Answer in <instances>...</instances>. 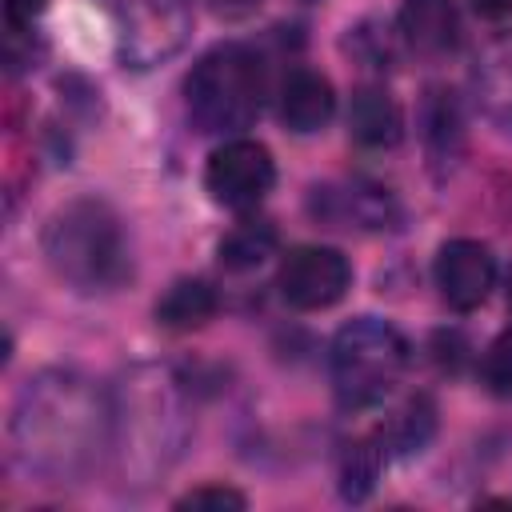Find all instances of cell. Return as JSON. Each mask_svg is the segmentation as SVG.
Listing matches in <instances>:
<instances>
[{
  "label": "cell",
  "instance_id": "7a4b0ae2",
  "mask_svg": "<svg viewBox=\"0 0 512 512\" xmlns=\"http://www.w3.org/2000/svg\"><path fill=\"white\" fill-rule=\"evenodd\" d=\"M108 460L120 488L160 484L192 440L188 388L168 364H132L108 392Z\"/></svg>",
  "mask_w": 512,
  "mask_h": 512
},
{
  "label": "cell",
  "instance_id": "3957f363",
  "mask_svg": "<svg viewBox=\"0 0 512 512\" xmlns=\"http://www.w3.org/2000/svg\"><path fill=\"white\" fill-rule=\"evenodd\" d=\"M44 264L72 292L100 296L116 292L132 276V248L112 204L96 196H80L60 204L40 232Z\"/></svg>",
  "mask_w": 512,
  "mask_h": 512
},
{
  "label": "cell",
  "instance_id": "cb8c5ba5",
  "mask_svg": "<svg viewBox=\"0 0 512 512\" xmlns=\"http://www.w3.org/2000/svg\"><path fill=\"white\" fill-rule=\"evenodd\" d=\"M216 16H228V20H240V16H252L264 0H208Z\"/></svg>",
  "mask_w": 512,
  "mask_h": 512
},
{
  "label": "cell",
  "instance_id": "44dd1931",
  "mask_svg": "<svg viewBox=\"0 0 512 512\" xmlns=\"http://www.w3.org/2000/svg\"><path fill=\"white\" fill-rule=\"evenodd\" d=\"M248 500H244V492H236V488H228V484H200V488H192V492H184L180 500H176V508H244Z\"/></svg>",
  "mask_w": 512,
  "mask_h": 512
},
{
  "label": "cell",
  "instance_id": "30bf717a",
  "mask_svg": "<svg viewBox=\"0 0 512 512\" xmlns=\"http://www.w3.org/2000/svg\"><path fill=\"white\" fill-rule=\"evenodd\" d=\"M312 216H320L328 228H360V232H384L400 224V204L388 188L352 180V184H328L312 188Z\"/></svg>",
  "mask_w": 512,
  "mask_h": 512
},
{
  "label": "cell",
  "instance_id": "8fae6325",
  "mask_svg": "<svg viewBox=\"0 0 512 512\" xmlns=\"http://www.w3.org/2000/svg\"><path fill=\"white\" fill-rule=\"evenodd\" d=\"M396 36L408 52L440 60L460 44V12L452 0H404L396 16Z\"/></svg>",
  "mask_w": 512,
  "mask_h": 512
},
{
  "label": "cell",
  "instance_id": "277c9868",
  "mask_svg": "<svg viewBox=\"0 0 512 512\" xmlns=\"http://www.w3.org/2000/svg\"><path fill=\"white\" fill-rule=\"evenodd\" d=\"M264 96H268L264 60L236 40L208 48L184 80V104L200 132H220V136L244 132L260 116Z\"/></svg>",
  "mask_w": 512,
  "mask_h": 512
},
{
  "label": "cell",
  "instance_id": "d6986e66",
  "mask_svg": "<svg viewBox=\"0 0 512 512\" xmlns=\"http://www.w3.org/2000/svg\"><path fill=\"white\" fill-rule=\"evenodd\" d=\"M216 252H220V264L228 272H248L276 252V228L268 220H240L224 232Z\"/></svg>",
  "mask_w": 512,
  "mask_h": 512
},
{
  "label": "cell",
  "instance_id": "8992f818",
  "mask_svg": "<svg viewBox=\"0 0 512 512\" xmlns=\"http://www.w3.org/2000/svg\"><path fill=\"white\" fill-rule=\"evenodd\" d=\"M112 20L116 52L128 68H156L172 60L192 36L188 0H100Z\"/></svg>",
  "mask_w": 512,
  "mask_h": 512
},
{
  "label": "cell",
  "instance_id": "2e32d148",
  "mask_svg": "<svg viewBox=\"0 0 512 512\" xmlns=\"http://www.w3.org/2000/svg\"><path fill=\"white\" fill-rule=\"evenodd\" d=\"M388 460H392V456H388L380 432L360 436V440H348V444L340 448V460H336L340 496H344V500H364V496L376 488V480H380V472H384Z\"/></svg>",
  "mask_w": 512,
  "mask_h": 512
},
{
  "label": "cell",
  "instance_id": "d4e9b609",
  "mask_svg": "<svg viewBox=\"0 0 512 512\" xmlns=\"http://www.w3.org/2000/svg\"><path fill=\"white\" fill-rule=\"evenodd\" d=\"M472 12L484 20H508L512 16V0H472Z\"/></svg>",
  "mask_w": 512,
  "mask_h": 512
},
{
  "label": "cell",
  "instance_id": "ba28073f",
  "mask_svg": "<svg viewBox=\"0 0 512 512\" xmlns=\"http://www.w3.org/2000/svg\"><path fill=\"white\" fill-rule=\"evenodd\" d=\"M276 288L296 312H324L352 288V264L344 252L324 244H300L280 260Z\"/></svg>",
  "mask_w": 512,
  "mask_h": 512
},
{
  "label": "cell",
  "instance_id": "ac0fdd59",
  "mask_svg": "<svg viewBox=\"0 0 512 512\" xmlns=\"http://www.w3.org/2000/svg\"><path fill=\"white\" fill-rule=\"evenodd\" d=\"M476 96L496 124L512 128V40H500L476 64Z\"/></svg>",
  "mask_w": 512,
  "mask_h": 512
},
{
  "label": "cell",
  "instance_id": "9c48e42d",
  "mask_svg": "<svg viewBox=\"0 0 512 512\" xmlns=\"http://www.w3.org/2000/svg\"><path fill=\"white\" fill-rule=\"evenodd\" d=\"M432 280L448 308L472 312L488 300V292L496 284V256L480 240H468V236L448 240V244H440L436 260H432Z\"/></svg>",
  "mask_w": 512,
  "mask_h": 512
},
{
  "label": "cell",
  "instance_id": "5bb4252c",
  "mask_svg": "<svg viewBox=\"0 0 512 512\" xmlns=\"http://www.w3.org/2000/svg\"><path fill=\"white\" fill-rule=\"evenodd\" d=\"M348 136L360 148H396L404 136V112L384 88H360L348 104Z\"/></svg>",
  "mask_w": 512,
  "mask_h": 512
},
{
  "label": "cell",
  "instance_id": "484cf974",
  "mask_svg": "<svg viewBox=\"0 0 512 512\" xmlns=\"http://www.w3.org/2000/svg\"><path fill=\"white\" fill-rule=\"evenodd\" d=\"M508 304H512V276H508Z\"/></svg>",
  "mask_w": 512,
  "mask_h": 512
},
{
  "label": "cell",
  "instance_id": "5b68a950",
  "mask_svg": "<svg viewBox=\"0 0 512 512\" xmlns=\"http://www.w3.org/2000/svg\"><path fill=\"white\" fill-rule=\"evenodd\" d=\"M404 368H408V340L380 316H356L332 336L328 348L332 392L352 412L380 404Z\"/></svg>",
  "mask_w": 512,
  "mask_h": 512
},
{
  "label": "cell",
  "instance_id": "6da1fadb",
  "mask_svg": "<svg viewBox=\"0 0 512 512\" xmlns=\"http://www.w3.org/2000/svg\"><path fill=\"white\" fill-rule=\"evenodd\" d=\"M108 392L76 368L36 372L8 420V444L20 472L40 484H80L108 452Z\"/></svg>",
  "mask_w": 512,
  "mask_h": 512
},
{
  "label": "cell",
  "instance_id": "52a82bcc",
  "mask_svg": "<svg viewBox=\"0 0 512 512\" xmlns=\"http://www.w3.org/2000/svg\"><path fill=\"white\" fill-rule=\"evenodd\" d=\"M276 184V160L260 140L232 136L224 140L204 164V188L220 208L248 212L256 208Z\"/></svg>",
  "mask_w": 512,
  "mask_h": 512
},
{
  "label": "cell",
  "instance_id": "e0dca14e",
  "mask_svg": "<svg viewBox=\"0 0 512 512\" xmlns=\"http://www.w3.org/2000/svg\"><path fill=\"white\" fill-rule=\"evenodd\" d=\"M436 436V404L428 396H412L384 428L380 440L388 448V456H420Z\"/></svg>",
  "mask_w": 512,
  "mask_h": 512
},
{
  "label": "cell",
  "instance_id": "7c38bea8",
  "mask_svg": "<svg viewBox=\"0 0 512 512\" xmlns=\"http://www.w3.org/2000/svg\"><path fill=\"white\" fill-rule=\"evenodd\" d=\"M276 112L300 136L320 132L336 116V88L316 68H292L276 88Z\"/></svg>",
  "mask_w": 512,
  "mask_h": 512
},
{
  "label": "cell",
  "instance_id": "9a60e30c",
  "mask_svg": "<svg viewBox=\"0 0 512 512\" xmlns=\"http://www.w3.org/2000/svg\"><path fill=\"white\" fill-rule=\"evenodd\" d=\"M220 308V296L208 280H176L160 300H156V324L168 332H192L204 328Z\"/></svg>",
  "mask_w": 512,
  "mask_h": 512
},
{
  "label": "cell",
  "instance_id": "4fadbf2b",
  "mask_svg": "<svg viewBox=\"0 0 512 512\" xmlns=\"http://www.w3.org/2000/svg\"><path fill=\"white\" fill-rule=\"evenodd\" d=\"M420 140H424L428 164L436 172L456 168V160L464 156V116H460L456 92H448L440 84H432L424 92V104H420Z\"/></svg>",
  "mask_w": 512,
  "mask_h": 512
},
{
  "label": "cell",
  "instance_id": "ffe728a7",
  "mask_svg": "<svg viewBox=\"0 0 512 512\" xmlns=\"http://www.w3.org/2000/svg\"><path fill=\"white\" fill-rule=\"evenodd\" d=\"M480 380L488 384V392L512 396V328H504V332L488 344V352H484V360H480Z\"/></svg>",
  "mask_w": 512,
  "mask_h": 512
},
{
  "label": "cell",
  "instance_id": "603a6c76",
  "mask_svg": "<svg viewBox=\"0 0 512 512\" xmlns=\"http://www.w3.org/2000/svg\"><path fill=\"white\" fill-rule=\"evenodd\" d=\"M48 8V0H4V20L12 32H28L32 20Z\"/></svg>",
  "mask_w": 512,
  "mask_h": 512
},
{
  "label": "cell",
  "instance_id": "7402d4cb",
  "mask_svg": "<svg viewBox=\"0 0 512 512\" xmlns=\"http://www.w3.org/2000/svg\"><path fill=\"white\" fill-rule=\"evenodd\" d=\"M348 44L356 48V56H360L368 68H384V60H392V40L380 36V32H372V24H360Z\"/></svg>",
  "mask_w": 512,
  "mask_h": 512
}]
</instances>
